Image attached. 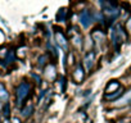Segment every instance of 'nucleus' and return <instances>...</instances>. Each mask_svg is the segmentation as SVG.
Here are the masks:
<instances>
[{"label":"nucleus","instance_id":"1","mask_svg":"<svg viewBox=\"0 0 131 123\" xmlns=\"http://www.w3.org/2000/svg\"><path fill=\"white\" fill-rule=\"evenodd\" d=\"M126 39H127V35L123 31L121 24H117L112 28V44L116 47V50L119 49V46L122 45L123 41H126Z\"/></svg>","mask_w":131,"mask_h":123},{"label":"nucleus","instance_id":"2","mask_svg":"<svg viewBox=\"0 0 131 123\" xmlns=\"http://www.w3.org/2000/svg\"><path fill=\"white\" fill-rule=\"evenodd\" d=\"M31 91V85L28 82H21L19 86L17 87L16 91V97H17V106H22L25 100L30 96Z\"/></svg>","mask_w":131,"mask_h":123},{"label":"nucleus","instance_id":"3","mask_svg":"<svg viewBox=\"0 0 131 123\" xmlns=\"http://www.w3.org/2000/svg\"><path fill=\"white\" fill-rule=\"evenodd\" d=\"M91 22H93V16H91L90 10H88V9L82 10V12L80 13V23H81L85 28H88V27L91 24Z\"/></svg>","mask_w":131,"mask_h":123},{"label":"nucleus","instance_id":"4","mask_svg":"<svg viewBox=\"0 0 131 123\" xmlns=\"http://www.w3.org/2000/svg\"><path fill=\"white\" fill-rule=\"evenodd\" d=\"M72 77H73V80H75L76 82H81V81L85 78V72H84V69H82L81 66H77V67L75 68V71H73V73H72Z\"/></svg>","mask_w":131,"mask_h":123},{"label":"nucleus","instance_id":"5","mask_svg":"<svg viewBox=\"0 0 131 123\" xmlns=\"http://www.w3.org/2000/svg\"><path fill=\"white\" fill-rule=\"evenodd\" d=\"M55 39H57V42H58L59 46L67 49V39H66V36H64L60 31H58V32L55 33Z\"/></svg>","mask_w":131,"mask_h":123},{"label":"nucleus","instance_id":"6","mask_svg":"<svg viewBox=\"0 0 131 123\" xmlns=\"http://www.w3.org/2000/svg\"><path fill=\"white\" fill-rule=\"evenodd\" d=\"M121 89V85L118 83V82H116V81H113L112 83H109L108 85V87H107V90H105V95H109V94H113V92H116L117 90H119Z\"/></svg>","mask_w":131,"mask_h":123},{"label":"nucleus","instance_id":"7","mask_svg":"<svg viewBox=\"0 0 131 123\" xmlns=\"http://www.w3.org/2000/svg\"><path fill=\"white\" fill-rule=\"evenodd\" d=\"M93 66H94V54L89 53L86 55V58H85V67H86L88 71H90L93 68Z\"/></svg>","mask_w":131,"mask_h":123},{"label":"nucleus","instance_id":"8","mask_svg":"<svg viewBox=\"0 0 131 123\" xmlns=\"http://www.w3.org/2000/svg\"><path fill=\"white\" fill-rule=\"evenodd\" d=\"M91 36H93V39L96 41V42H102V41H104V35H103V32L102 31H99V30H94L93 31V33H91Z\"/></svg>","mask_w":131,"mask_h":123},{"label":"nucleus","instance_id":"9","mask_svg":"<svg viewBox=\"0 0 131 123\" xmlns=\"http://www.w3.org/2000/svg\"><path fill=\"white\" fill-rule=\"evenodd\" d=\"M8 97H9V94H8L7 89L4 87V85H3V83H0V100L7 101V100H8Z\"/></svg>","mask_w":131,"mask_h":123},{"label":"nucleus","instance_id":"10","mask_svg":"<svg viewBox=\"0 0 131 123\" xmlns=\"http://www.w3.org/2000/svg\"><path fill=\"white\" fill-rule=\"evenodd\" d=\"M122 91H123V90H122V87H121V89H119V90H117L116 92L109 94V95H105V99H107V100H116L118 96H122V94H123Z\"/></svg>","mask_w":131,"mask_h":123},{"label":"nucleus","instance_id":"11","mask_svg":"<svg viewBox=\"0 0 131 123\" xmlns=\"http://www.w3.org/2000/svg\"><path fill=\"white\" fill-rule=\"evenodd\" d=\"M13 60H14V53H13V51H9L8 55H7V58H5V60H4L5 63H4L3 66H4V67H5V66H9L10 63H13Z\"/></svg>","mask_w":131,"mask_h":123},{"label":"nucleus","instance_id":"12","mask_svg":"<svg viewBox=\"0 0 131 123\" xmlns=\"http://www.w3.org/2000/svg\"><path fill=\"white\" fill-rule=\"evenodd\" d=\"M32 110H34V106H32L31 104H30V105H26V106L22 109V115H23V117H28V115H31Z\"/></svg>","mask_w":131,"mask_h":123},{"label":"nucleus","instance_id":"13","mask_svg":"<svg viewBox=\"0 0 131 123\" xmlns=\"http://www.w3.org/2000/svg\"><path fill=\"white\" fill-rule=\"evenodd\" d=\"M131 101V90L130 91H127V94L125 95V97L122 99V100H119V104L122 103V104H127V103H130Z\"/></svg>","mask_w":131,"mask_h":123},{"label":"nucleus","instance_id":"14","mask_svg":"<svg viewBox=\"0 0 131 123\" xmlns=\"http://www.w3.org/2000/svg\"><path fill=\"white\" fill-rule=\"evenodd\" d=\"M9 112H10V105H9V103H5L4 104V108H3V113H4V117L5 118L9 117Z\"/></svg>","mask_w":131,"mask_h":123},{"label":"nucleus","instance_id":"15","mask_svg":"<svg viewBox=\"0 0 131 123\" xmlns=\"http://www.w3.org/2000/svg\"><path fill=\"white\" fill-rule=\"evenodd\" d=\"M126 26H127V30H128V32L131 33V18L127 21V24H126Z\"/></svg>","mask_w":131,"mask_h":123},{"label":"nucleus","instance_id":"16","mask_svg":"<svg viewBox=\"0 0 131 123\" xmlns=\"http://www.w3.org/2000/svg\"><path fill=\"white\" fill-rule=\"evenodd\" d=\"M13 123H21V120L18 118H13Z\"/></svg>","mask_w":131,"mask_h":123}]
</instances>
